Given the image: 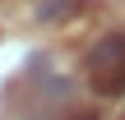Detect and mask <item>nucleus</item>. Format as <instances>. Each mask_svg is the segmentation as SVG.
I'll return each mask as SVG.
<instances>
[{
	"label": "nucleus",
	"mask_w": 125,
	"mask_h": 120,
	"mask_svg": "<svg viewBox=\"0 0 125 120\" xmlns=\"http://www.w3.org/2000/svg\"><path fill=\"white\" fill-rule=\"evenodd\" d=\"M83 69H88V79H93V88L102 97H125V32L102 37L88 51Z\"/></svg>",
	"instance_id": "nucleus-1"
}]
</instances>
